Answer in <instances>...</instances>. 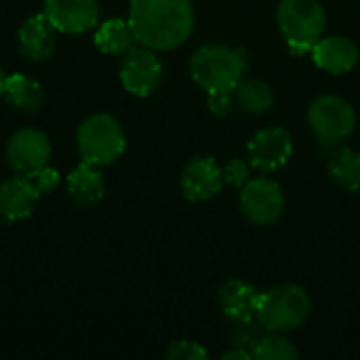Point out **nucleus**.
I'll use <instances>...</instances> for the list:
<instances>
[{"mask_svg":"<svg viewBox=\"0 0 360 360\" xmlns=\"http://www.w3.org/2000/svg\"><path fill=\"white\" fill-rule=\"evenodd\" d=\"M190 0H131L129 23L135 40L152 51H173L194 32Z\"/></svg>","mask_w":360,"mask_h":360,"instance_id":"f257e3e1","label":"nucleus"},{"mask_svg":"<svg viewBox=\"0 0 360 360\" xmlns=\"http://www.w3.org/2000/svg\"><path fill=\"white\" fill-rule=\"evenodd\" d=\"M247 61L243 49L215 42L202 44L190 59V76L207 93L234 91L247 72Z\"/></svg>","mask_w":360,"mask_h":360,"instance_id":"f03ea898","label":"nucleus"},{"mask_svg":"<svg viewBox=\"0 0 360 360\" xmlns=\"http://www.w3.org/2000/svg\"><path fill=\"white\" fill-rule=\"evenodd\" d=\"M312 312L310 293L293 283L276 285L259 295L257 323L264 331L291 333L300 329Z\"/></svg>","mask_w":360,"mask_h":360,"instance_id":"7ed1b4c3","label":"nucleus"},{"mask_svg":"<svg viewBox=\"0 0 360 360\" xmlns=\"http://www.w3.org/2000/svg\"><path fill=\"white\" fill-rule=\"evenodd\" d=\"M276 25L297 55L310 53L325 36L327 13L319 0H281L276 6Z\"/></svg>","mask_w":360,"mask_h":360,"instance_id":"20e7f679","label":"nucleus"},{"mask_svg":"<svg viewBox=\"0 0 360 360\" xmlns=\"http://www.w3.org/2000/svg\"><path fill=\"white\" fill-rule=\"evenodd\" d=\"M78 154L84 162L103 167L118 160L127 150V137L120 122L105 112L93 114L76 131Z\"/></svg>","mask_w":360,"mask_h":360,"instance_id":"39448f33","label":"nucleus"},{"mask_svg":"<svg viewBox=\"0 0 360 360\" xmlns=\"http://www.w3.org/2000/svg\"><path fill=\"white\" fill-rule=\"evenodd\" d=\"M308 124L323 146H338L356 129V112L340 95H319L308 108Z\"/></svg>","mask_w":360,"mask_h":360,"instance_id":"423d86ee","label":"nucleus"},{"mask_svg":"<svg viewBox=\"0 0 360 360\" xmlns=\"http://www.w3.org/2000/svg\"><path fill=\"white\" fill-rule=\"evenodd\" d=\"M240 211L253 226H272L285 213V194L278 181L270 177L249 179L240 188Z\"/></svg>","mask_w":360,"mask_h":360,"instance_id":"0eeeda50","label":"nucleus"},{"mask_svg":"<svg viewBox=\"0 0 360 360\" xmlns=\"http://www.w3.org/2000/svg\"><path fill=\"white\" fill-rule=\"evenodd\" d=\"M118 76L124 91L135 97H150L162 80V63L156 51L139 44L124 53Z\"/></svg>","mask_w":360,"mask_h":360,"instance_id":"6e6552de","label":"nucleus"},{"mask_svg":"<svg viewBox=\"0 0 360 360\" xmlns=\"http://www.w3.org/2000/svg\"><path fill=\"white\" fill-rule=\"evenodd\" d=\"M247 152L253 169H259L262 173H272L285 167L293 156V139L283 127H266L249 139Z\"/></svg>","mask_w":360,"mask_h":360,"instance_id":"1a4fd4ad","label":"nucleus"},{"mask_svg":"<svg viewBox=\"0 0 360 360\" xmlns=\"http://www.w3.org/2000/svg\"><path fill=\"white\" fill-rule=\"evenodd\" d=\"M224 188V171L213 156H194L179 175V190L190 202H205Z\"/></svg>","mask_w":360,"mask_h":360,"instance_id":"9d476101","label":"nucleus"},{"mask_svg":"<svg viewBox=\"0 0 360 360\" xmlns=\"http://www.w3.org/2000/svg\"><path fill=\"white\" fill-rule=\"evenodd\" d=\"M6 162L19 175L30 173L38 167L49 165L51 158V141L38 129H19L15 131L4 148Z\"/></svg>","mask_w":360,"mask_h":360,"instance_id":"9b49d317","label":"nucleus"},{"mask_svg":"<svg viewBox=\"0 0 360 360\" xmlns=\"http://www.w3.org/2000/svg\"><path fill=\"white\" fill-rule=\"evenodd\" d=\"M42 13L51 19L57 32L82 34L97 25L99 2L97 0H44Z\"/></svg>","mask_w":360,"mask_h":360,"instance_id":"f8f14e48","label":"nucleus"},{"mask_svg":"<svg viewBox=\"0 0 360 360\" xmlns=\"http://www.w3.org/2000/svg\"><path fill=\"white\" fill-rule=\"evenodd\" d=\"M259 291L238 278L226 281L217 289V304L224 316L232 323H257Z\"/></svg>","mask_w":360,"mask_h":360,"instance_id":"ddd939ff","label":"nucleus"},{"mask_svg":"<svg viewBox=\"0 0 360 360\" xmlns=\"http://www.w3.org/2000/svg\"><path fill=\"white\" fill-rule=\"evenodd\" d=\"M314 63L329 74H348L360 61V51L356 42L348 36H323L310 51Z\"/></svg>","mask_w":360,"mask_h":360,"instance_id":"4468645a","label":"nucleus"},{"mask_svg":"<svg viewBox=\"0 0 360 360\" xmlns=\"http://www.w3.org/2000/svg\"><path fill=\"white\" fill-rule=\"evenodd\" d=\"M19 51L30 61H46L57 46V27L44 13L27 17L17 34Z\"/></svg>","mask_w":360,"mask_h":360,"instance_id":"2eb2a0df","label":"nucleus"},{"mask_svg":"<svg viewBox=\"0 0 360 360\" xmlns=\"http://www.w3.org/2000/svg\"><path fill=\"white\" fill-rule=\"evenodd\" d=\"M40 196L42 194L25 175L0 181V219L8 224L27 219L34 213Z\"/></svg>","mask_w":360,"mask_h":360,"instance_id":"dca6fc26","label":"nucleus"},{"mask_svg":"<svg viewBox=\"0 0 360 360\" xmlns=\"http://www.w3.org/2000/svg\"><path fill=\"white\" fill-rule=\"evenodd\" d=\"M68 194L78 207H95L105 196V181L97 165L80 162L70 175H68Z\"/></svg>","mask_w":360,"mask_h":360,"instance_id":"f3484780","label":"nucleus"},{"mask_svg":"<svg viewBox=\"0 0 360 360\" xmlns=\"http://www.w3.org/2000/svg\"><path fill=\"white\" fill-rule=\"evenodd\" d=\"M2 97L8 101V105L17 112H38L42 101H44V91L42 86L25 76V74H11L4 78V89H2Z\"/></svg>","mask_w":360,"mask_h":360,"instance_id":"a211bd4d","label":"nucleus"},{"mask_svg":"<svg viewBox=\"0 0 360 360\" xmlns=\"http://www.w3.org/2000/svg\"><path fill=\"white\" fill-rule=\"evenodd\" d=\"M234 97H236V108H240L251 116L268 114L276 101L274 89L259 78H247V80L243 78L234 89Z\"/></svg>","mask_w":360,"mask_h":360,"instance_id":"6ab92c4d","label":"nucleus"},{"mask_svg":"<svg viewBox=\"0 0 360 360\" xmlns=\"http://www.w3.org/2000/svg\"><path fill=\"white\" fill-rule=\"evenodd\" d=\"M93 40H95V46L105 55H124L137 42L129 19H120V17L103 21L97 27Z\"/></svg>","mask_w":360,"mask_h":360,"instance_id":"aec40b11","label":"nucleus"},{"mask_svg":"<svg viewBox=\"0 0 360 360\" xmlns=\"http://www.w3.org/2000/svg\"><path fill=\"white\" fill-rule=\"evenodd\" d=\"M331 179L346 192H360V152L352 148H338L329 158Z\"/></svg>","mask_w":360,"mask_h":360,"instance_id":"412c9836","label":"nucleus"},{"mask_svg":"<svg viewBox=\"0 0 360 360\" xmlns=\"http://www.w3.org/2000/svg\"><path fill=\"white\" fill-rule=\"evenodd\" d=\"M253 359L257 360H297L300 350L285 338V333L266 331L253 348Z\"/></svg>","mask_w":360,"mask_h":360,"instance_id":"4be33fe9","label":"nucleus"},{"mask_svg":"<svg viewBox=\"0 0 360 360\" xmlns=\"http://www.w3.org/2000/svg\"><path fill=\"white\" fill-rule=\"evenodd\" d=\"M209 352L202 344L192 340H173L165 352V359L169 360H205Z\"/></svg>","mask_w":360,"mask_h":360,"instance_id":"5701e85b","label":"nucleus"},{"mask_svg":"<svg viewBox=\"0 0 360 360\" xmlns=\"http://www.w3.org/2000/svg\"><path fill=\"white\" fill-rule=\"evenodd\" d=\"M23 175L36 186V190H38L40 194H51V192H55V190L59 188V184H61L59 171L53 169V167H49V165L38 167V169H34V171H30V173H23Z\"/></svg>","mask_w":360,"mask_h":360,"instance_id":"b1692460","label":"nucleus"},{"mask_svg":"<svg viewBox=\"0 0 360 360\" xmlns=\"http://www.w3.org/2000/svg\"><path fill=\"white\" fill-rule=\"evenodd\" d=\"M207 105H209V112H211L213 116L224 118V116L232 114V110L236 108L234 91H215V93H209Z\"/></svg>","mask_w":360,"mask_h":360,"instance_id":"393cba45","label":"nucleus"},{"mask_svg":"<svg viewBox=\"0 0 360 360\" xmlns=\"http://www.w3.org/2000/svg\"><path fill=\"white\" fill-rule=\"evenodd\" d=\"M249 167L251 162H245L243 158H232L226 162L224 171V181L234 186V188H243L249 181Z\"/></svg>","mask_w":360,"mask_h":360,"instance_id":"a878e982","label":"nucleus"},{"mask_svg":"<svg viewBox=\"0 0 360 360\" xmlns=\"http://www.w3.org/2000/svg\"><path fill=\"white\" fill-rule=\"evenodd\" d=\"M221 359L224 360H232V359L251 360L253 359V354H251V352H247V350H240V348H232V350L224 352V354H221Z\"/></svg>","mask_w":360,"mask_h":360,"instance_id":"bb28decb","label":"nucleus"},{"mask_svg":"<svg viewBox=\"0 0 360 360\" xmlns=\"http://www.w3.org/2000/svg\"><path fill=\"white\" fill-rule=\"evenodd\" d=\"M4 70H2V65H0V97H2V89H4Z\"/></svg>","mask_w":360,"mask_h":360,"instance_id":"cd10ccee","label":"nucleus"}]
</instances>
